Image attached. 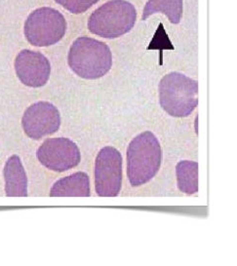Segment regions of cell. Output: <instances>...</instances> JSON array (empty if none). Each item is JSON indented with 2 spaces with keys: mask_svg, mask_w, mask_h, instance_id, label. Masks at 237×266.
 Segmentation results:
<instances>
[{
  "mask_svg": "<svg viewBox=\"0 0 237 266\" xmlns=\"http://www.w3.org/2000/svg\"><path fill=\"white\" fill-rule=\"evenodd\" d=\"M56 3L73 14H81L86 12L99 0H55Z\"/></svg>",
  "mask_w": 237,
  "mask_h": 266,
  "instance_id": "5bb4252c",
  "label": "cell"
},
{
  "mask_svg": "<svg viewBox=\"0 0 237 266\" xmlns=\"http://www.w3.org/2000/svg\"><path fill=\"white\" fill-rule=\"evenodd\" d=\"M21 125L27 137L40 139L59 130L61 115L54 104L48 102H38L24 111Z\"/></svg>",
  "mask_w": 237,
  "mask_h": 266,
  "instance_id": "ba28073f",
  "label": "cell"
},
{
  "mask_svg": "<svg viewBox=\"0 0 237 266\" xmlns=\"http://www.w3.org/2000/svg\"><path fill=\"white\" fill-rule=\"evenodd\" d=\"M162 151L157 137L143 132L133 139L127 148V176L132 186L152 179L161 166Z\"/></svg>",
  "mask_w": 237,
  "mask_h": 266,
  "instance_id": "6da1fadb",
  "label": "cell"
},
{
  "mask_svg": "<svg viewBox=\"0 0 237 266\" xmlns=\"http://www.w3.org/2000/svg\"><path fill=\"white\" fill-rule=\"evenodd\" d=\"M5 192L11 197L27 196V177L19 156L13 155L4 167Z\"/></svg>",
  "mask_w": 237,
  "mask_h": 266,
  "instance_id": "30bf717a",
  "label": "cell"
},
{
  "mask_svg": "<svg viewBox=\"0 0 237 266\" xmlns=\"http://www.w3.org/2000/svg\"><path fill=\"white\" fill-rule=\"evenodd\" d=\"M178 187L183 193L192 195L198 191V163L183 160L176 167Z\"/></svg>",
  "mask_w": 237,
  "mask_h": 266,
  "instance_id": "4fadbf2b",
  "label": "cell"
},
{
  "mask_svg": "<svg viewBox=\"0 0 237 266\" xmlns=\"http://www.w3.org/2000/svg\"><path fill=\"white\" fill-rule=\"evenodd\" d=\"M67 61L75 74L93 80L102 77L110 70L112 56L105 43L90 37H79L70 47Z\"/></svg>",
  "mask_w": 237,
  "mask_h": 266,
  "instance_id": "7a4b0ae2",
  "label": "cell"
},
{
  "mask_svg": "<svg viewBox=\"0 0 237 266\" xmlns=\"http://www.w3.org/2000/svg\"><path fill=\"white\" fill-rule=\"evenodd\" d=\"M161 107L172 117H186L198 104V82L185 74L171 72L159 83Z\"/></svg>",
  "mask_w": 237,
  "mask_h": 266,
  "instance_id": "3957f363",
  "label": "cell"
},
{
  "mask_svg": "<svg viewBox=\"0 0 237 266\" xmlns=\"http://www.w3.org/2000/svg\"><path fill=\"white\" fill-rule=\"evenodd\" d=\"M37 159L47 169L54 172H65L79 164V148L67 137L48 139L36 151Z\"/></svg>",
  "mask_w": 237,
  "mask_h": 266,
  "instance_id": "52a82bcc",
  "label": "cell"
},
{
  "mask_svg": "<svg viewBox=\"0 0 237 266\" xmlns=\"http://www.w3.org/2000/svg\"><path fill=\"white\" fill-rule=\"evenodd\" d=\"M24 35L30 44L48 47L58 43L67 31V21L62 13L50 7L33 11L24 23Z\"/></svg>",
  "mask_w": 237,
  "mask_h": 266,
  "instance_id": "5b68a950",
  "label": "cell"
},
{
  "mask_svg": "<svg viewBox=\"0 0 237 266\" xmlns=\"http://www.w3.org/2000/svg\"><path fill=\"white\" fill-rule=\"evenodd\" d=\"M122 186V156L116 148L105 146L95 162V189L99 196L114 197Z\"/></svg>",
  "mask_w": 237,
  "mask_h": 266,
  "instance_id": "8992f818",
  "label": "cell"
},
{
  "mask_svg": "<svg viewBox=\"0 0 237 266\" xmlns=\"http://www.w3.org/2000/svg\"><path fill=\"white\" fill-rule=\"evenodd\" d=\"M137 11L126 0H110L93 12L88 20V29L93 34L113 39L133 29Z\"/></svg>",
  "mask_w": 237,
  "mask_h": 266,
  "instance_id": "277c9868",
  "label": "cell"
},
{
  "mask_svg": "<svg viewBox=\"0 0 237 266\" xmlns=\"http://www.w3.org/2000/svg\"><path fill=\"white\" fill-rule=\"evenodd\" d=\"M15 70L23 84L32 88H39L48 82L51 65L41 53L23 50L15 59Z\"/></svg>",
  "mask_w": 237,
  "mask_h": 266,
  "instance_id": "9c48e42d",
  "label": "cell"
},
{
  "mask_svg": "<svg viewBox=\"0 0 237 266\" xmlns=\"http://www.w3.org/2000/svg\"><path fill=\"white\" fill-rule=\"evenodd\" d=\"M90 195V179L88 174L83 172L61 178L50 190V196L52 197H89Z\"/></svg>",
  "mask_w": 237,
  "mask_h": 266,
  "instance_id": "8fae6325",
  "label": "cell"
},
{
  "mask_svg": "<svg viewBox=\"0 0 237 266\" xmlns=\"http://www.w3.org/2000/svg\"><path fill=\"white\" fill-rule=\"evenodd\" d=\"M183 0H148L143 8L142 20L155 13H163L174 24H180L183 16Z\"/></svg>",
  "mask_w": 237,
  "mask_h": 266,
  "instance_id": "7c38bea8",
  "label": "cell"
}]
</instances>
